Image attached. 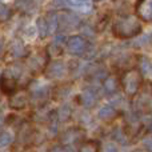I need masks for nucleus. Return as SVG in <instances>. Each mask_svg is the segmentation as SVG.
I'll return each mask as SVG.
<instances>
[{
  "label": "nucleus",
  "mask_w": 152,
  "mask_h": 152,
  "mask_svg": "<svg viewBox=\"0 0 152 152\" xmlns=\"http://www.w3.org/2000/svg\"><path fill=\"white\" fill-rule=\"evenodd\" d=\"M142 32V23L134 15H123L115 19L112 24V34L119 39L135 37Z\"/></svg>",
  "instance_id": "obj_1"
},
{
  "label": "nucleus",
  "mask_w": 152,
  "mask_h": 152,
  "mask_svg": "<svg viewBox=\"0 0 152 152\" xmlns=\"http://www.w3.org/2000/svg\"><path fill=\"white\" fill-rule=\"evenodd\" d=\"M77 23H79V19L76 18L74 13L64 12L58 16V27H61V28H71V27L76 26Z\"/></svg>",
  "instance_id": "obj_10"
},
{
  "label": "nucleus",
  "mask_w": 152,
  "mask_h": 152,
  "mask_svg": "<svg viewBox=\"0 0 152 152\" xmlns=\"http://www.w3.org/2000/svg\"><path fill=\"white\" fill-rule=\"evenodd\" d=\"M48 64V53L47 51H35L28 58L29 69L34 72H39L42 69H45Z\"/></svg>",
  "instance_id": "obj_3"
},
{
  "label": "nucleus",
  "mask_w": 152,
  "mask_h": 152,
  "mask_svg": "<svg viewBox=\"0 0 152 152\" xmlns=\"http://www.w3.org/2000/svg\"><path fill=\"white\" fill-rule=\"evenodd\" d=\"M115 113H116V111L113 107H111V105H104V107L99 111V118L104 119V120H110V119H112L113 116H115Z\"/></svg>",
  "instance_id": "obj_16"
},
{
  "label": "nucleus",
  "mask_w": 152,
  "mask_h": 152,
  "mask_svg": "<svg viewBox=\"0 0 152 152\" xmlns=\"http://www.w3.org/2000/svg\"><path fill=\"white\" fill-rule=\"evenodd\" d=\"M16 5L21 11H28L34 8V0H16Z\"/></svg>",
  "instance_id": "obj_20"
},
{
  "label": "nucleus",
  "mask_w": 152,
  "mask_h": 152,
  "mask_svg": "<svg viewBox=\"0 0 152 152\" xmlns=\"http://www.w3.org/2000/svg\"><path fill=\"white\" fill-rule=\"evenodd\" d=\"M71 7L76 8V10H81V11H87L91 8L92 1L91 0H67Z\"/></svg>",
  "instance_id": "obj_13"
},
{
  "label": "nucleus",
  "mask_w": 152,
  "mask_h": 152,
  "mask_svg": "<svg viewBox=\"0 0 152 152\" xmlns=\"http://www.w3.org/2000/svg\"><path fill=\"white\" fill-rule=\"evenodd\" d=\"M118 87H119V83L112 76H108L104 80V83H103V88H104V91L107 92V94H113V92L118 89Z\"/></svg>",
  "instance_id": "obj_12"
},
{
  "label": "nucleus",
  "mask_w": 152,
  "mask_h": 152,
  "mask_svg": "<svg viewBox=\"0 0 152 152\" xmlns=\"http://www.w3.org/2000/svg\"><path fill=\"white\" fill-rule=\"evenodd\" d=\"M1 52H3V43L0 42V55H1Z\"/></svg>",
  "instance_id": "obj_23"
},
{
  "label": "nucleus",
  "mask_w": 152,
  "mask_h": 152,
  "mask_svg": "<svg viewBox=\"0 0 152 152\" xmlns=\"http://www.w3.org/2000/svg\"><path fill=\"white\" fill-rule=\"evenodd\" d=\"M81 132L83 131H80V129H77V128H72V129H69V131H67L66 135H64L63 144H75V143L80 142L81 136H83Z\"/></svg>",
  "instance_id": "obj_11"
},
{
  "label": "nucleus",
  "mask_w": 152,
  "mask_h": 152,
  "mask_svg": "<svg viewBox=\"0 0 152 152\" xmlns=\"http://www.w3.org/2000/svg\"><path fill=\"white\" fill-rule=\"evenodd\" d=\"M97 99H99V96H97L96 91L92 89V88L84 89V91L81 92V95H80V102L86 108L95 107L96 103H97Z\"/></svg>",
  "instance_id": "obj_9"
},
{
  "label": "nucleus",
  "mask_w": 152,
  "mask_h": 152,
  "mask_svg": "<svg viewBox=\"0 0 152 152\" xmlns=\"http://www.w3.org/2000/svg\"><path fill=\"white\" fill-rule=\"evenodd\" d=\"M12 140H13V137L10 132H7V131L0 132V148L8 147V145L12 143Z\"/></svg>",
  "instance_id": "obj_17"
},
{
  "label": "nucleus",
  "mask_w": 152,
  "mask_h": 152,
  "mask_svg": "<svg viewBox=\"0 0 152 152\" xmlns=\"http://www.w3.org/2000/svg\"><path fill=\"white\" fill-rule=\"evenodd\" d=\"M97 1H100V0H97Z\"/></svg>",
  "instance_id": "obj_24"
},
{
  "label": "nucleus",
  "mask_w": 152,
  "mask_h": 152,
  "mask_svg": "<svg viewBox=\"0 0 152 152\" xmlns=\"http://www.w3.org/2000/svg\"><path fill=\"white\" fill-rule=\"evenodd\" d=\"M144 145L148 148V150H151V151H152V136L147 137V139L144 140Z\"/></svg>",
  "instance_id": "obj_21"
},
{
  "label": "nucleus",
  "mask_w": 152,
  "mask_h": 152,
  "mask_svg": "<svg viewBox=\"0 0 152 152\" xmlns=\"http://www.w3.org/2000/svg\"><path fill=\"white\" fill-rule=\"evenodd\" d=\"M11 8L8 5L0 3V21H5L11 18Z\"/></svg>",
  "instance_id": "obj_19"
},
{
  "label": "nucleus",
  "mask_w": 152,
  "mask_h": 152,
  "mask_svg": "<svg viewBox=\"0 0 152 152\" xmlns=\"http://www.w3.org/2000/svg\"><path fill=\"white\" fill-rule=\"evenodd\" d=\"M53 3H55V5L60 7V5H66L67 4V0H53Z\"/></svg>",
  "instance_id": "obj_22"
},
{
  "label": "nucleus",
  "mask_w": 152,
  "mask_h": 152,
  "mask_svg": "<svg viewBox=\"0 0 152 152\" xmlns=\"http://www.w3.org/2000/svg\"><path fill=\"white\" fill-rule=\"evenodd\" d=\"M136 16L143 21L152 23V0H137Z\"/></svg>",
  "instance_id": "obj_7"
},
{
  "label": "nucleus",
  "mask_w": 152,
  "mask_h": 152,
  "mask_svg": "<svg viewBox=\"0 0 152 152\" xmlns=\"http://www.w3.org/2000/svg\"><path fill=\"white\" fill-rule=\"evenodd\" d=\"M45 75L50 79H61L67 75V66L63 61H52L45 67Z\"/></svg>",
  "instance_id": "obj_8"
},
{
  "label": "nucleus",
  "mask_w": 152,
  "mask_h": 152,
  "mask_svg": "<svg viewBox=\"0 0 152 152\" xmlns=\"http://www.w3.org/2000/svg\"><path fill=\"white\" fill-rule=\"evenodd\" d=\"M79 150L83 152H97V151H100V145H99V143L95 142V140H92V142L89 140V142L81 143Z\"/></svg>",
  "instance_id": "obj_14"
},
{
  "label": "nucleus",
  "mask_w": 152,
  "mask_h": 152,
  "mask_svg": "<svg viewBox=\"0 0 152 152\" xmlns=\"http://www.w3.org/2000/svg\"><path fill=\"white\" fill-rule=\"evenodd\" d=\"M142 69L147 77L152 79V61H150L147 58L142 59Z\"/></svg>",
  "instance_id": "obj_18"
},
{
  "label": "nucleus",
  "mask_w": 152,
  "mask_h": 152,
  "mask_svg": "<svg viewBox=\"0 0 152 152\" xmlns=\"http://www.w3.org/2000/svg\"><path fill=\"white\" fill-rule=\"evenodd\" d=\"M87 50H88V44H87V40L84 39L83 36L75 35V36H71L67 40V51H68L71 55L80 56V55H83Z\"/></svg>",
  "instance_id": "obj_4"
},
{
  "label": "nucleus",
  "mask_w": 152,
  "mask_h": 152,
  "mask_svg": "<svg viewBox=\"0 0 152 152\" xmlns=\"http://www.w3.org/2000/svg\"><path fill=\"white\" fill-rule=\"evenodd\" d=\"M37 29H39L40 37H45L47 35H50V31H48V24H47V19H45V16L37 19Z\"/></svg>",
  "instance_id": "obj_15"
},
{
  "label": "nucleus",
  "mask_w": 152,
  "mask_h": 152,
  "mask_svg": "<svg viewBox=\"0 0 152 152\" xmlns=\"http://www.w3.org/2000/svg\"><path fill=\"white\" fill-rule=\"evenodd\" d=\"M143 83V76L140 69L137 68H129L123 72L120 77V86L126 95L128 96H135L139 92L140 87Z\"/></svg>",
  "instance_id": "obj_2"
},
{
  "label": "nucleus",
  "mask_w": 152,
  "mask_h": 152,
  "mask_svg": "<svg viewBox=\"0 0 152 152\" xmlns=\"http://www.w3.org/2000/svg\"><path fill=\"white\" fill-rule=\"evenodd\" d=\"M10 107L12 110H16V111H20L23 108L27 107L28 104V100H29V96H28V92L26 89H15L13 94L10 95Z\"/></svg>",
  "instance_id": "obj_5"
},
{
  "label": "nucleus",
  "mask_w": 152,
  "mask_h": 152,
  "mask_svg": "<svg viewBox=\"0 0 152 152\" xmlns=\"http://www.w3.org/2000/svg\"><path fill=\"white\" fill-rule=\"evenodd\" d=\"M16 87H18V79L13 75L12 71H5L0 77V88L5 95H11L15 92Z\"/></svg>",
  "instance_id": "obj_6"
},
{
  "label": "nucleus",
  "mask_w": 152,
  "mask_h": 152,
  "mask_svg": "<svg viewBox=\"0 0 152 152\" xmlns=\"http://www.w3.org/2000/svg\"><path fill=\"white\" fill-rule=\"evenodd\" d=\"M151 129H152V127H151Z\"/></svg>",
  "instance_id": "obj_25"
}]
</instances>
